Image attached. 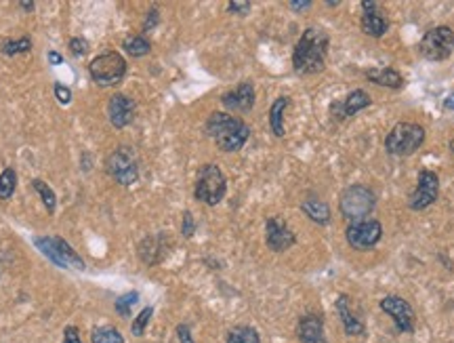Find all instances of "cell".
Returning a JSON list of instances; mask_svg holds the SVG:
<instances>
[{"instance_id":"6da1fadb","label":"cell","mask_w":454,"mask_h":343,"mask_svg":"<svg viewBox=\"0 0 454 343\" xmlns=\"http://www.w3.org/2000/svg\"><path fill=\"white\" fill-rule=\"evenodd\" d=\"M328 47H330V36L322 28H316V26L305 28V32L301 34L292 51L294 72L301 76L320 74L326 67Z\"/></svg>"},{"instance_id":"7a4b0ae2","label":"cell","mask_w":454,"mask_h":343,"mask_svg":"<svg viewBox=\"0 0 454 343\" xmlns=\"http://www.w3.org/2000/svg\"><path fill=\"white\" fill-rule=\"evenodd\" d=\"M204 133L217 144L223 152H238L244 148V144L251 137V126L227 112H212L204 124Z\"/></svg>"},{"instance_id":"3957f363","label":"cell","mask_w":454,"mask_h":343,"mask_svg":"<svg viewBox=\"0 0 454 343\" xmlns=\"http://www.w3.org/2000/svg\"><path fill=\"white\" fill-rule=\"evenodd\" d=\"M376 207V196L368 185L355 183L343 190L341 198H339V211L341 215L355 224V221H364Z\"/></svg>"},{"instance_id":"277c9868","label":"cell","mask_w":454,"mask_h":343,"mask_svg":"<svg viewBox=\"0 0 454 343\" xmlns=\"http://www.w3.org/2000/svg\"><path fill=\"white\" fill-rule=\"evenodd\" d=\"M425 144V128L417 122H398L385 137V150L392 156H412Z\"/></svg>"},{"instance_id":"5b68a950","label":"cell","mask_w":454,"mask_h":343,"mask_svg":"<svg viewBox=\"0 0 454 343\" xmlns=\"http://www.w3.org/2000/svg\"><path fill=\"white\" fill-rule=\"evenodd\" d=\"M225 194H227V179H225L223 171L217 165H204L198 171V179H196V187H194L196 200L208 204V207H217V204L225 198Z\"/></svg>"},{"instance_id":"8992f818","label":"cell","mask_w":454,"mask_h":343,"mask_svg":"<svg viewBox=\"0 0 454 343\" xmlns=\"http://www.w3.org/2000/svg\"><path fill=\"white\" fill-rule=\"evenodd\" d=\"M89 74L99 87H114L126 74V61L116 51H106L89 63Z\"/></svg>"},{"instance_id":"52a82bcc","label":"cell","mask_w":454,"mask_h":343,"mask_svg":"<svg viewBox=\"0 0 454 343\" xmlns=\"http://www.w3.org/2000/svg\"><path fill=\"white\" fill-rule=\"evenodd\" d=\"M419 53L427 61H444L454 53V30L448 26L431 28L419 42Z\"/></svg>"},{"instance_id":"ba28073f","label":"cell","mask_w":454,"mask_h":343,"mask_svg":"<svg viewBox=\"0 0 454 343\" xmlns=\"http://www.w3.org/2000/svg\"><path fill=\"white\" fill-rule=\"evenodd\" d=\"M383 238V224L378 219H364L349 224L345 230V240L353 251H370Z\"/></svg>"},{"instance_id":"9c48e42d","label":"cell","mask_w":454,"mask_h":343,"mask_svg":"<svg viewBox=\"0 0 454 343\" xmlns=\"http://www.w3.org/2000/svg\"><path fill=\"white\" fill-rule=\"evenodd\" d=\"M417 179H419L417 187L410 192V196L406 200V207L410 211H425L439 196V177H437V173L423 169V171H419Z\"/></svg>"},{"instance_id":"30bf717a","label":"cell","mask_w":454,"mask_h":343,"mask_svg":"<svg viewBox=\"0 0 454 343\" xmlns=\"http://www.w3.org/2000/svg\"><path fill=\"white\" fill-rule=\"evenodd\" d=\"M106 173L120 185H133L139 179V165L128 148H118L108 156Z\"/></svg>"},{"instance_id":"8fae6325","label":"cell","mask_w":454,"mask_h":343,"mask_svg":"<svg viewBox=\"0 0 454 343\" xmlns=\"http://www.w3.org/2000/svg\"><path fill=\"white\" fill-rule=\"evenodd\" d=\"M381 310L396 322L398 333H414V310L412 306L398 297V295H387L381 299Z\"/></svg>"},{"instance_id":"7c38bea8","label":"cell","mask_w":454,"mask_h":343,"mask_svg":"<svg viewBox=\"0 0 454 343\" xmlns=\"http://www.w3.org/2000/svg\"><path fill=\"white\" fill-rule=\"evenodd\" d=\"M265 242H267L269 251L282 253V251H288L290 246L296 244V236L284 219L269 217L265 221Z\"/></svg>"},{"instance_id":"4fadbf2b","label":"cell","mask_w":454,"mask_h":343,"mask_svg":"<svg viewBox=\"0 0 454 343\" xmlns=\"http://www.w3.org/2000/svg\"><path fill=\"white\" fill-rule=\"evenodd\" d=\"M255 85L253 83H242L236 89L227 91L221 95V103L225 110L230 112H251L255 108Z\"/></svg>"},{"instance_id":"5bb4252c","label":"cell","mask_w":454,"mask_h":343,"mask_svg":"<svg viewBox=\"0 0 454 343\" xmlns=\"http://www.w3.org/2000/svg\"><path fill=\"white\" fill-rule=\"evenodd\" d=\"M135 112H137L135 101L122 93L110 97L108 101V118L114 124V128H126L135 120Z\"/></svg>"},{"instance_id":"9a60e30c","label":"cell","mask_w":454,"mask_h":343,"mask_svg":"<svg viewBox=\"0 0 454 343\" xmlns=\"http://www.w3.org/2000/svg\"><path fill=\"white\" fill-rule=\"evenodd\" d=\"M362 9H364V15L360 19V28L366 36H372V38H381L389 32V22L376 11V3L372 0H364L362 3Z\"/></svg>"},{"instance_id":"2e32d148","label":"cell","mask_w":454,"mask_h":343,"mask_svg":"<svg viewBox=\"0 0 454 343\" xmlns=\"http://www.w3.org/2000/svg\"><path fill=\"white\" fill-rule=\"evenodd\" d=\"M372 106V97L364 91V89H355L351 91L345 101L341 103H333L330 110H333V116L343 120V118H349V116H355L358 112H362L364 108H370Z\"/></svg>"},{"instance_id":"e0dca14e","label":"cell","mask_w":454,"mask_h":343,"mask_svg":"<svg viewBox=\"0 0 454 343\" xmlns=\"http://www.w3.org/2000/svg\"><path fill=\"white\" fill-rule=\"evenodd\" d=\"M296 335L301 343H326L324 337V318L320 314L301 316L296 324Z\"/></svg>"},{"instance_id":"ac0fdd59","label":"cell","mask_w":454,"mask_h":343,"mask_svg":"<svg viewBox=\"0 0 454 343\" xmlns=\"http://www.w3.org/2000/svg\"><path fill=\"white\" fill-rule=\"evenodd\" d=\"M335 308H337V314H339V318H341V322H343V328H345V333H347L349 337H355V335H362V333H364V322L351 312L349 295L341 293L339 299H337V303H335Z\"/></svg>"},{"instance_id":"d6986e66","label":"cell","mask_w":454,"mask_h":343,"mask_svg":"<svg viewBox=\"0 0 454 343\" xmlns=\"http://www.w3.org/2000/svg\"><path fill=\"white\" fill-rule=\"evenodd\" d=\"M301 211L305 213L314 224H318V226H328L330 219H333L328 202H324L318 196H308L305 200H303L301 202Z\"/></svg>"},{"instance_id":"ffe728a7","label":"cell","mask_w":454,"mask_h":343,"mask_svg":"<svg viewBox=\"0 0 454 343\" xmlns=\"http://www.w3.org/2000/svg\"><path fill=\"white\" fill-rule=\"evenodd\" d=\"M366 81L378 85V87H385V89H402L404 87V78L398 70L394 67H372V70L364 72Z\"/></svg>"},{"instance_id":"44dd1931","label":"cell","mask_w":454,"mask_h":343,"mask_svg":"<svg viewBox=\"0 0 454 343\" xmlns=\"http://www.w3.org/2000/svg\"><path fill=\"white\" fill-rule=\"evenodd\" d=\"M162 236H149L139 244V257L145 265H156L165 257V249L160 244Z\"/></svg>"},{"instance_id":"7402d4cb","label":"cell","mask_w":454,"mask_h":343,"mask_svg":"<svg viewBox=\"0 0 454 343\" xmlns=\"http://www.w3.org/2000/svg\"><path fill=\"white\" fill-rule=\"evenodd\" d=\"M290 99L288 97H278L271 108H269V128L276 137H284L286 128H284V112L288 108Z\"/></svg>"},{"instance_id":"603a6c76","label":"cell","mask_w":454,"mask_h":343,"mask_svg":"<svg viewBox=\"0 0 454 343\" xmlns=\"http://www.w3.org/2000/svg\"><path fill=\"white\" fill-rule=\"evenodd\" d=\"M34 244H36V249H38L51 263H55L57 267L67 269V263H65V259L61 257V253H59V249H57L53 236H36V238H34Z\"/></svg>"},{"instance_id":"cb8c5ba5","label":"cell","mask_w":454,"mask_h":343,"mask_svg":"<svg viewBox=\"0 0 454 343\" xmlns=\"http://www.w3.org/2000/svg\"><path fill=\"white\" fill-rule=\"evenodd\" d=\"M55 238V244H57V249H59V253H61V257L65 259V263H67V267H74V269H85L87 265H85V261H83V257L76 253L69 244H67V240H63L61 236H53Z\"/></svg>"},{"instance_id":"d4e9b609","label":"cell","mask_w":454,"mask_h":343,"mask_svg":"<svg viewBox=\"0 0 454 343\" xmlns=\"http://www.w3.org/2000/svg\"><path fill=\"white\" fill-rule=\"evenodd\" d=\"M32 187L38 192V196H40V200H42V204H44V209H47L49 213H55L57 196H55L53 187H51L47 181H42V179H32Z\"/></svg>"},{"instance_id":"484cf974","label":"cell","mask_w":454,"mask_h":343,"mask_svg":"<svg viewBox=\"0 0 454 343\" xmlns=\"http://www.w3.org/2000/svg\"><path fill=\"white\" fill-rule=\"evenodd\" d=\"M93 343H124L122 333L116 326H97L91 331Z\"/></svg>"},{"instance_id":"4316f807","label":"cell","mask_w":454,"mask_h":343,"mask_svg":"<svg viewBox=\"0 0 454 343\" xmlns=\"http://www.w3.org/2000/svg\"><path fill=\"white\" fill-rule=\"evenodd\" d=\"M227 343H261V337L253 326H234L227 335Z\"/></svg>"},{"instance_id":"83f0119b","label":"cell","mask_w":454,"mask_h":343,"mask_svg":"<svg viewBox=\"0 0 454 343\" xmlns=\"http://www.w3.org/2000/svg\"><path fill=\"white\" fill-rule=\"evenodd\" d=\"M0 51H3V55H7V57L24 55V53L32 51V40L28 36L15 38V40H5L3 44H0Z\"/></svg>"},{"instance_id":"f1b7e54d","label":"cell","mask_w":454,"mask_h":343,"mask_svg":"<svg viewBox=\"0 0 454 343\" xmlns=\"http://www.w3.org/2000/svg\"><path fill=\"white\" fill-rule=\"evenodd\" d=\"M122 49H124L131 57H143V55H147V53L151 51V44H149V40L143 38V36H128V38H124Z\"/></svg>"},{"instance_id":"f546056e","label":"cell","mask_w":454,"mask_h":343,"mask_svg":"<svg viewBox=\"0 0 454 343\" xmlns=\"http://www.w3.org/2000/svg\"><path fill=\"white\" fill-rule=\"evenodd\" d=\"M15 187H17V173L15 169L9 167L0 173V200H9L15 194Z\"/></svg>"},{"instance_id":"4dcf8cb0","label":"cell","mask_w":454,"mask_h":343,"mask_svg":"<svg viewBox=\"0 0 454 343\" xmlns=\"http://www.w3.org/2000/svg\"><path fill=\"white\" fill-rule=\"evenodd\" d=\"M137 301H139V293L137 291H131V293H124V295H120L118 299H116V303H114V308H116V312L120 314V316H131V310L137 306Z\"/></svg>"},{"instance_id":"1f68e13d","label":"cell","mask_w":454,"mask_h":343,"mask_svg":"<svg viewBox=\"0 0 454 343\" xmlns=\"http://www.w3.org/2000/svg\"><path fill=\"white\" fill-rule=\"evenodd\" d=\"M151 316H154V308H151V306L143 308V310L137 314V318H135V320H133V324H131V331H133V335H135V337H141V335L145 333V328H147V324H149Z\"/></svg>"},{"instance_id":"d6a6232c","label":"cell","mask_w":454,"mask_h":343,"mask_svg":"<svg viewBox=\"0 0 454 343\" xmlns=\"http://www.w3.org/2000/svg\"><path fill=\"white\" fill-rule=\"evenodd\" d=\"M69 51H72L74 57L87 55V51H89V40H87V38H72V40H69Z\"/></svg>"},{"instance_id":"836d02e7","label":"cell","mask_w":454,"mask_h":343,"mask_svg":"<svg viewBox=\"0 0 454 343\" xmlns=\"http://www.w3.org/2000/svg\"><path fill=\"white\" fill-rule=\"evenodd\" d=\"M194 232H196L194 215H192V211H185V213H183V219H181V234H183L185 238H192Z\"/></svg>"},{"instance_id":"e575fe53","label":"cell","mask_w":454,"mask_h":343,"mask_svg":"<svg viewBox=\"0 0 454 343\" xmlns=\"http://www.w3.org/2000/svg\"><path fill=\"white\" fill-rule=\"evenodd\" d=\"M158 22H160V11H158L156 7H151V9L147 11V17H145V22H143V32L154 30V28L158 26Z\"/></svg>"},{"instance_id":"d590c367","label":"cell","mask_w":454,"mask_h":343,"mask_svg":"<svg viewBox=\"0 0 454 343\" xmlns=\"http://www.w3.org/2000/svg\"><path fill=\"white\" fill-rule=\"evenodd\" d=\"M55 97H57V101H59L61 106H67V103L72 101V91H69V87H63L61 83H57V85H55Z\"/></svg>"},{"instance_id":"8d00e7d4","label":"cell","mask_w":454,"mask_h":343,"mask_svg":"<svg viewBox=\"0 0 454 343\" xmlns=\"http://www.w3.org/2000/svg\"><path fill=\"white\" fill-rule=\"evenodd\" d=\"M63 343H83L78 328H76V326H65V331H63Z\"/></svg>"},{"instance_id":"74e56055","label":"cell","mask_w":454,"mask_h":343,"mask_svg":"<svg viewBox=\"0 0 454 343\" xmlns=\"http://www.w3.org/2000/svg\"><path fill=\"white\" fill-rule=\"evenodd\" d=\"M227 11L234 15H246L251 11V3H236V0H232V3L227 5Z\"/></svg>"},{"instance_id":"f35d334b","label":"cell","mask_w":454,"mask_h":343,"mask_svg":"<svg viewBox=\"0 0 454 343\" xmlns=\"http://www.w3.org/2000/svg\"><path fill=\"white\" fill-rule=\"evenodd\" d=\"M314 3L312 0H290L288 3V9H292L294 13H303V11H308Z\"/></svg>"},{"instance_id":"ab89813d","label":"cell","mask_w":454,"mask_h":343,"mask_svg":"<svg viewBox=\"0 0 454 343\" xmlns=\"http://www.w3.org/2000/svg\"><path fill=\"white\" fill-rule=\"evenodd\" d=\"M177 337H179V343H196L187 324H179L177 326Z\"/></svg>"},{"instance_id":"60d3db41","label":"cell","mask_w":454,"mask_h":343,"mask_svg":"<svg viewBox=\"0 0 454 343\" xmlns=\"http://www.w3.org/2000/svg\"><path fill=\"white\" fill-rule=\"evenodd\" d=\"M49 61H51L53 65H59V63L63 61V57H61L57 51H49Z\"/></svg>"},{"instance_id":"b9f144b4","label":"cell","mask_w":454,"mask_h":343,"mask_svg":"<svg viewBox=\"0 0 454 343\" xmlns=\"http://www.w3.org/2000/svg\"><path fill=\"white\" fill-rule=\"evenodd\" d=\"M19 7H22V9H26V11H28V13H32V11H34V7H36V5H34V3H32V0H30V3H28V0H22V3H19Z\"/></svg>"},{"instance_id":"7bdbcfd3","label":"cell","mask_w":454,"mask_h":343,"mask_svg":"<svg viewBox=\"0 0 454 343\" xmlns=\"http://www.w3.org/2000/svg\"><path fill=\"white\" fill-rule=\"evenodd\" d=\"M444 108H446V110H454V95H450V97L444 101Z\"/></svg>"},{"instance_id":"ee69618b","label":"cell","mask_w":454,"mask_h":343,"mask_svg":"<svg viewBox=\"0 0 454 343\" xmlns=\"http://www.w3.org/2000/svg\"><path fill=\"white\" fill-rule=\"evenodd\" d=\"M450 152H452V154H454V140H452V142H450Z\"/></svg>"}]
</instances>
